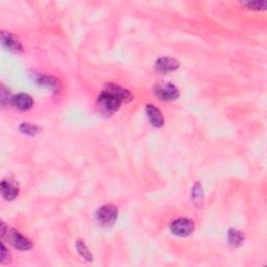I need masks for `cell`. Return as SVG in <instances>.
Listing matches in <instances>:
<instances>
[{"instance_id": "1", "label": "cell", "mask_w": 267, "mask_h": 267, "mask_svg": "<svg viewBox=\"0 0 267 267\" xmlns=\"http://www.w3.org/2000/svg\"><path fill=\"white\" fill-rule=\"evenodd\" d=\"M133 95L128 90L116 84H107L97 98V108L104 115H112L124 103H130Z\"/></svg>"}, {"instance_id": "2", "label": "cell", "mask_w": 267, "mask_h": 267, "mask_svg": "<svg viewBox=\"0 0 267 267\" xmlns=\"http://www.w3.org/2000/svg\"><path fill=\"white\" fill-rule=\"evenodd\" d=\"M154 95L162 101H172L179 98L180 91L171 82L161 81L153 87Z\"/></svg>"}, {"instance_id": "3", "label": "cell", "mask_w": 267, "mask_h": 267, "mask_svg": "<svg viewBox=\"0 0 267 267\" xmlns=\"http://www.w3.org/2000/svg\"><path fill=\"white\" fill-rule=\"evenodd\" d=\"M97 223L103 227H112L117 220L118 210L114 205H105L100 207L95 214Z\"/></svg>"}, {"instance_id": "4", "label": "cell", "mask_w": 267, "mask_h": 267, "mask_svg": "<svg viewBox=\"0 0 267 267\" xmlns=\"http://www.w3.org/2000/svg\"><path fill=\"white\" fill-rule=\"evenodd\" d=\"M3 237H6L8 242L19 251L25 252V251H30L31 248H33V243L30 239L21 235L15 229H7V231Z\"/></svg>"}, {"instance_id": "5", "label": "cell", "mask_w": 267, "mask_h": 267, "mask_svg": "<svg viewBox=\"0 0 267 267\" xmlns=\"http://www.w3.org/2000/svg\"><path fill=\"white\" fill-rule=\"evenodd\" d=\"M170 231L176 236L187 237L194 231V223L188 218L177 219L171 223Z\"/></svg>"}, {"instance_id": "6", "label": "cell", "mask_w": 267, "mask_h": 267, "mask_svg": "<svg viewBox=\"0 0 267 267\" xmlns=\"http://www.w3.org/2000/svg\"><path fill=\"white\" fill-rule=\"evenodd\" d=\"M1 42L4 47L13 53H21L23 51V46L19 39L12 33H1Z\"/></svg>"}, {"instance_id": "7", "label": "cell", "mask_w": 267, "mask_h": 267, "mask_svg": "<svg viewBox=\"0 0 267 267\" xmlns=\"http://www.w3.org/2000/svg\"><path fill=\"white\" fill-rule=\"evenodd\" d=\"M180 66V63L173 58L162 57L155 62V69L161 73H169L177 70Z\"/></svg>"}, {"instance_id": "8", "label": "cell", "mask_w": 267, "mask_h": 267, "mask_svg": "<svg viewBox=\"0 0 267 267\" xmlns=\"http://www.w3.org/2000/svg\"><path fill=\"white\" fill-rule=\"evenodd\" d=\"M12 105L20 111H29L34 106V99L29 94L20 93L12 97Z\"/></svg>"}, {"instance_id": "9", "label": "cell", "mask_w": 267, "mask_h": 267, "mask_svg": "<svg viewBox=\"0 0 267 267\" xmlns=\"http://www.w3.org/2000/svg\"><path fill=\"white\" fill-rule=\"evenodd\" d=\"M33 79L37 82V84L42 86V87H45L47 89H50L52 91H57L59 89V86H60V82L50 76H45V75H38V73L34 72L33 76H32Z\"/></svg>"}, {"instance_id": "10", "label": "cell", "mask_w": 267, "mask_h": 267, "mask_svg": "<svg viewBox=\"0 0 267 267\" xmlns=\"http://www.w3.org/2000/svg\"><path fill=\"white\" fill-rule=\"evenodd\" d=\"M19 187L16 185L15 182L11 180H3L1 182V194L5 200L11 201L18 196Z\"/></svg>"}, {"instance_id": "11", "label": "cell", "mask_w": 267, "mask_h": 267, "mask_svg": "<svg viewBox=\"0 0 267 267\" xmlns=\"http://www.w3.org/2000/svg\"><path fill=\"white\" fill-rule=\"evenodd\" d=\"M146 115L149 117L150 122L154 127H161L164 124V116L160 110L153 105L146 106Z\"/></svg>"}, {"instance_id": "12", "label": "cell", "mask_w": 267, "mask_h": 267, "mask_svg": "<svg viewBox=\"0 0 267 267\" xmlns=\"http://www.w3.org/2000/svg\"><path fill=\"white\" fill-rule=\"evenodd\" d=\"M244 241V235L236 229H231L228 233V242L232 247L240 246Z\"/></svg>"}, {"instance_id": "13", "label": "cell", "mask_w": 267, "mask_h": 267, "mask_svg": "<svg viewBox=\"0 0 267 267\" xmlns=\"http://www.w3.org/2000/svg\"><path fill=\"white\" fill-rule=\"evenodd\" d=\"M191 198L196 206H201L202 201H204V192H202V188L199 183H195V185L193 186L191 191Z\"/></svg>"}, {"instance_id": "14", "label": "cell", "mask_w": 267, "mask_h": 267, "mask_svg": "<svg viewBox=\"0 0 267 267\" xmlns=\"http://www.w3.org/2000/svg\"><path fill=\"white\" fill-rule=\"evenodd\" d=\"M19 130L21 133L25 135H30V136H35L40 132V127L36 124H32L29 122L21 123L19 126Z\"/></svg>"}, {"instance_id": "15", "label": "cell", "mask_w": 267, "mask_h": 267, "mask_svg": "<svg viewBox=\"0 0 267 267\" xmlns=\"http://www.w3.org/2000/svg\"><path fill=\"white\" fill-rule=\"evenodd\" d=\"M76 250L78 252V254L84 258L85 260L87 261H92L93 260V256H92V254L89 252L88 247L86 246V244L84 243V241L81 240H77L76 241Z\"/></svg>"}, {"instance_id": "16", "label": "cell", "mask_w": 267, "mask_h": 267, "mask_svg": "<svg viewBox=\"0 0 267 267\" xmlns=\"http://www.w3.org/2000/svg\"><path fill=\"white\" fill-rule=\"evenodd\" d=\"M243 5H245L250 10H265L266 7V1H258V0H254V1H245L242 2Z\"/></svg>"}, {"instance_id": "17", "label": "cell", "mask_w": 267, "mask_h": 267, "mask_svg": "<svg viewBox=\"0 0 267 267\" xmlns=\"http://www.w3.org/2000/svg\"><path fill=\"white\" fill-rule=\"evenodd\" d=\"M11 262V254L8 253L6 247L1 243V264H8Z\"/></svg>"}]
</instances>
